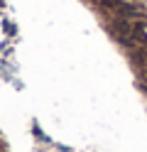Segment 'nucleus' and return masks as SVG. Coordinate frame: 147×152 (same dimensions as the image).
<instances>
[{"label": "nucleus", "mask_w": 147, "mask_h": 152, "mask_svg": "<svg viewBox=\"0 0 147 152\" xmlns=\"http://www.w3.org/2000/svg\"><path fill=\"white\" fill-rule=\"evenodd\" d=\"M103 7H108L123 20H147L145 10L140 5H135V0H103Z\"/></svg>", "instance_id": "obj_1"}]
</instances>
